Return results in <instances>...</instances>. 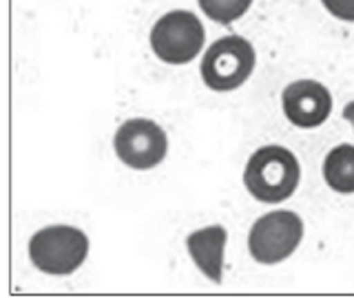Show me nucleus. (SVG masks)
<instances>
[{
	"mask_svg": "<svg viewBox=\"0 0 354 307\" xmlns=\"http://www.w3.org/2000/svg\"><path fill=\"white\" fill-rule=\"evenodd\" d=\"M204 27L191 12H169L153 25L151 47L169 64L191 62L204 47Z\"/></svg>",
	"mask_w": 354,
	"mask_h": 307,
	"instance_id": "obj_5",
	"label": "nucleus"
},
{
	"mask_svg": "<svg viewBox=\"0 0 354 307\" xmlns=\"http://www.w3.org/2000/svg\"><path fill=\"white\" fill-rule=\"evenodd\" d=\"M324 177L332 190L341 195L354 192V146L343 144L328 152L324 164Z\"/></svg>",
	"mask_w": 354,
	"mask_h": 307,
	"instance_id": "obj_9",
	"label": "nucleus"
},
{
	"mask_svg": "<svg viewBox=\"0 0 354 307\" xmlns=\"http://www.w3.org/2000/svg\"><path fill=\"white\" fill-rule=\"evenodd\" d=\"M299 177L301 168L290 150L283 146H263L248 159L243 184L254 199L279 204L297 190Z\"/></svg>",
	"mask_w": 354,
	"mask_h": 307,
	"instance_id": "obj_1",
	"label": "nucleus"
},
{
	"mask_svg": "<svg viewBox=\"0 0 354 307\" xmlns=\"http://www.w3.org/2000/svg\"><path fill=\"white\" fill-rule=\"evenodd\" d=\"M304 237V224L297 212L274 210L257 219L250 230L248 248L254 261L274 266L288 259L299 248Z\"/></svg>",
	"mask_w": 354,
	"mask_h": 307,
	"instance_id": "obj_4",
	"label": "nucleus"
},
{
	"mask_svg": "<svg viewBox=\"0 0 354 307\" xmlns=\"http://www.w3.org/2000/svg\"><path fill=\"white\" fill-rule=\"evenodd\" d=\"M326 9L341 20H354V0H321Z\"/></svg>",
	"mask_w": 354,
	"mask_h": 307,
	"instance_id": "obj_11",
	"label": "nucleus"
},
{
	"mask_svg": "<svg viewBox=\"0 0 354 307\" xmlns=\"http://www.w3.org/2000/svg\"><path fill=\"white\" fill-rule=\"evenodd\" d=\"M226 230L221 226H210L188 235L186 248L191 252L195 266L213 283H221V266H224Z\"/></svg>",
	"mask_w": 354,
	"mask_h": 307,
	"instance_id": "obj_8",
	"label": "nucleus"
},
{
	"mask_svg": "<svg viewBox=\"0 0 354 307\" xmlns=\"http://www.w3.org/2000/svg\"><path fill=\"white\" fill-rule=\"evenodd\" d=\"M343 117H346L348 122L352 124V128H354V102H350L346 108H343Z\"/></svg>",
	"mask_w": 354,
	"mask_h": 307,
	"instance_id": "obj_12",
	"label": "nucleus"
},
{
	"mask_svg": "<svg viewBox=\"0 0 354 307\" xmlns=\"http://www.w3.org/2000/svg\"><path fill=\"white\" fill-rule=\"evenodd\" d=\"M197 3L210 20L228 25L248 12L252 0H197Z\"/></svg>",
	"mask_w": 354,
	"mask_h": 307,
	"instance_id": "obj_10",
	"label": "nucleus"
},
{
	"mask_svg": "<svg viewBox=\"0 0 354 307\" xmlns=\"http://www.w3.org/2000/svg\"><path fill=\"white\" fill-rule=\"evenodd\" d=\"M115 152L118 157L131 168L147 170L158 166L166 157V133L160 128V124L151 119H129L115 133Z\"/></svg>",
	"mask_w": 354,
	"mask_h": 307,
	"instance_id": "obj_6",
	"label": "nucleus"
},
{
	"mask_svg": "<svg viewBox=\"0 0 354 307\" xmlns=\"http://www.w3.org/2000/svg\"><path fill=\"white\" fill-rule=\"evenodd\" d=\"M254 69V49L248 40L226 36L210 45L202 60V78L208 89L232 91L250 78Z\"/></svg>",
	"mask_w": 354,
	"mask_h": 307,
	"instance_id": "obj_3",
	"label": "nucleus"
},
{
	"mask_svg": "<svg viewBox=\"0 0 354 307\" xmlns=\"http://www.w3.org/2000/svg\"><path fill=\"white\" fill-rule=\"evenodd\" d=\"M283 113L299 128H315L324 124L332 111V95L324 84L315 80H299L288 84L281 95Z\"/></svg>",
	"mask_w": 354,
	"mask_h": 307,
	"instance_id": "obj_7",
	"label": "nucleus"
},
{
	"mask_svg": "<svg viewBox=\"0 0 354 307\" xmlns=\"http://www.w3.org/2000/svg\"><path fill=\"white\" fill-rule=\"evenodd\" d=\"M88 255V239L71 226H49L33 235L29 257L33 266L47 274H71Z\"/></svg>",
	"mask_w": 354,
	"mask_h": 307,
	"instance_id": "obj_2",
	"label": "nucleus"
}]
</instances>
